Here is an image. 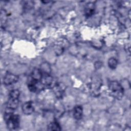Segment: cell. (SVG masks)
Wrapping results in <instances>:
<instances>
[{"label":"cell","instance_id":"cell-1","mask_svg":"<svg viewBox=\"0 0 131 131\" xmlns=\"http://www.w3.org/2000/svg\"><path fill=\"white\" fill-rule=\"evenodd\" d=\"M12 111L9 108L7 109L4 115V119L9 129H16L19 126V117L14 114Z\"/></svg>","mask_w":131,"mask_h":131},{"label":"cell","instance_id":"cell-2","mask_svg":"<svg viewBox=\"0 0 131 131\" xmlns=\"http://www.w3.org/2000/svg\"><path fill=\"white\" fill-rule=\"evenodd\" d=\"M112 95L117 98L120 99L123 95V89L122 85L117 81H112L110 82L108 85Z\"/></svg>","mask_w":131,"mask_h":131},{"label":"cell","instance_id":"cell-3","mask_svg":"<svg viewBox=\"0 0 131 131\" xmlns=\"http://www.w3.org/2000/svg\"><path fill=\"white\" fill-rule=\"evenodd\" d=\"M18 80V77L16 75L8 73L4 76V83L6 85H9L17 82Z\"/></svg>","mask_w":131,"mask_h":131},{"label":"cell","instance_id":"cell-4","mask_svg":"<svg viewBox=\"0 0 131 131\" xmlns=\"http://www.w3.org/2000/svg\"><path fill=\"white\" fill-rule=\"evenodd\" d=\"M22 111L26 115H30L34 111V107L31 102H26L22 106Z\"/></svg>","mask_w":131,"mask_h":131},{"label":"cell","instance_id":"cell-5","mask_svg":"<svg viewBox=\"0 0 131 131\" xmlns=\"http://www.w3.org/2000/svg\"><path fill=\"white\" fill-rule=\"evenodd\" d=\"M18 103V98L9 97V99L7 103V108L10 109L11 110H14L17 107Z\"/></svg>","mask_w":131,"mask_h":131},{"label":"cell","instance_id":"cell-6","mask_svg":"<svg viewBox=\"0 0 131 131\" xmlns=\"http://www.w3.org/2000/svg\"><path fill=\"white\" fill-rule=\"evenodd\" d=\"M42 75L43 73L41 72V70L38 69H35L32 71L31 74V78L33 80L40 82L42 78Z\"/></svg>","mask_w":131,"mask_h":131},{"label":"cell","instance_id":"cell-7","mask_svg":"<svg viewBox=\"0 0 131 131\" xmlns=\"http://www.w3.org/2000/svg\"><path fill=\"white\" fill-rule=\"evenodd\" d=\"M83 110L80 105L75 106L73 111V116L76 120H80L82 117Z\"/></svg>","mask_w":131,"mask_h":131},{"label":"cell","instance_id":"cell-8","mask_svg":"<svg viewBox=\"0 0 131 131\" xmlns=\"http://www.w3.org/2000/svg\"><path fill=\"white\" fill-rule=\"evenodd\" d=\"M95 12V5L93 3H88L85 8V16L89 17L92 15Z\"/></svg>","mask_w":131,"mask_h":131},{"label":"cell","instance_id":"cell-9","mask_svg":"<svg viewBox=\"0 0 131 131\" xmlns=\"http://www.w3.org/2000/svg\"><path fill=\"white\" fill-rule=\"evenodd\" d=\"M48 129L50 130H60L61 127L57 121H53L49 124Z\"/></svg>","mask_w":131,"mask_h":131},{"label":"cell","instance_id":"cell-10","mask_svg":"<svg viewBox=\"0 0 131 131\" xmlns=\"http://www.w3.org/2000/svg\"><path fill=\"white\" fill-rule=\"evenodd\" d=\"M118 64V61L115 58H111L108 61V65L109 67L112 69H115L117 67Z\"/></svg>","mask_w":131,"mask_h":131},{"label":"cell","instance_id":"cell-11","mask_svg":"<svg viewBox=\"0 0 131 131\" xmlns=\"http://www.w3.org/2000/svg\"><path fill=\"white\" fill-rule=\"evenodd\" d=\"M19 95H20V92L18 90H13L10 92L9 97L18 98Z\"/></svg>","mask_w":131,"mask_h":131}]
</instances>
